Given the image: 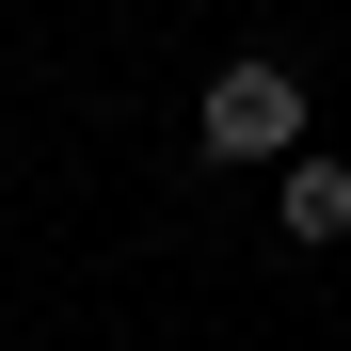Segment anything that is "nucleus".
<instances>
[{"label": "nucleus", "mask_w": 351, "mask_h": 351, "mask_svg": "<svg viewBox=\"0 0 351 351\" xmlns=\"http://www.w3.org/2000/svg\"><path fill=\"white\" fill-rule=\"evenodd\" d=\"M192 144L208 160H304V80L287 64H223L208 112H192Z\"/></svg>", "instance_id": "nucleus-1"}, {"label": "nucleus", "mask_w": 351, "mask_h": 351, "mask_svg": "<svg viewBox=\"0 0 351 351\" xmlns=\"http://www.w3.org/2000/svg\"><path fill=\"white\" fill-rule=\"evenodd\" d=\"M271 223H287L304 256H319V240H351V160H319V144H304V160L271 176Z\"/></svg>", "instance_id": "nucleus-2"}]
</instances>
